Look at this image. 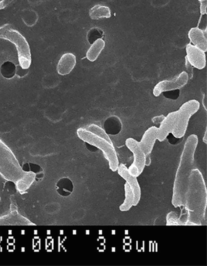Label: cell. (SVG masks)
<instances>
[{
    "instance_id": "cell-24",
    "label": "cell",
    "mask_w": 207,
    "mask_h": 266,
    "mask_svg": "<svg viewBox=\"0 0 207 266\" xmlns=\"http://www.w3.org/2000/svg\"><path fill=\"white\" fill-rule=\"evenodd\" d=\"M151 164V157L150 154L145 155V166H149Z\"/></svg>"
},
{
    "instance_id": "cell-8",
    "label": "cell",
    "mask_w": 207,
    "mask_h": 266,
    "mask_svg": "<svg viewBox=\"0 0 207 266\" xmlns=\"http://www.w3.org/2000/svg\"><path fill=\"white\" fill-rule=\"evenodd\" d=\"M188 79V74L184 71L171 80L161 81L156 84L153 88V96L158 97L166 92L175 91L183 88L187 84Z\"/></svg>"
},
{
    "instance_id": "cell-28",
    "label": "cell",
    "mask_w": 207,
    "mask_h": 266,
    "mask_svg": "<svg viewBox=\"0 0 207 266\" xmlns=\"http://www.w3.org/2000/svg\"><path fill=\"white\" fill-rule=\"evenodd\" d=\"M1 196H0V202H1Z\"/></svg>"
},
{
    "instance_id": "cell-21",
    "label": "cell",
    "mask_w": 207,
    "mask_h": 266,
    "mask_svg": "<svg viewBox=\"0 0 207 266\" xmlns=\"http://www.w3.org/2000/svg\"><path fill=\"white\" fill-rule=\"evenodd\" d=\"M165 116L162 115V116H156L153 118L152 121L153 124L155 125H160L163 120L165 119Z\"/></svg>"
},
{
    "instance_id": "cell-1",
    "label": "cell",
    "mask_w": 207,
    "mask_h": 266,
    "mask_svg": "<svg viewBox=\"0 0 207 266\" xmlns=\"http://www.w3.org/2000/svg\"><path fill=\"white\" fill-rule=\"evenodd\" d=\"M207 186L203 173L198 169L191 170L184 204L188 226H202L206 218Z\"/></svg>"
},
{
    "instance_id": "cell-14",
    "label": "cell",
    "mask_w": 207,
    "mask_h": 266,
    "mask_svg": "<svg viewBox=\"0 0 207 266\" xmlns=\"http://www.w3.org/2000/svg\"><path fill=\"white\" fill-rule=\"evenodd\" d=\"M188 37L192 45L206 52L207 50V30L199 29L198 27L191 28Z\"/></svg>"
},
{
    "instance_id": "cell-20",
    "label": "cell",
    "mask_w": 207,
    "mask_h": 266,
    "mask_svg": "<svg viewBox=\"0 0 207 266\" xmlns=\"http://www.w3.org/2000/svg\"><path fill=\"white\" fill-rule=\"evenodd\" d=\"M167 226H185V224L178 215L175 212H170L166 217Z\"/></svg>"
},
{
    "instance_id": "cell-9",
    "label": "cell",
    "mask_w": 207,
    "mask_h": 266,
    "mask_svg": "<svg viewBox=\"0 0 207 266\" xmlns=\"http://www.w3.org/2000/svg\"><path fill=\"white\" fill-rule=\"evenodd\" d=\"M117 171L118 172L119 175L124 179L126 182V183L131 189L133 196H134L133 206H137L142 196L141 188H140L139 181L137 180V177L132 176L129 173L128 168L124 164H120Z\"/></svg>"
},
{
    "instance_id": "cell-15",
    "label": "cell",
    "mask_w": 207,
    "mask_h": 266,
    "mask_svg": "<svg viewBox=\"0 0 207 266\" xmlns=\"http://www.w3.org/2000/svg\"><path fill=\"white\" fill-rule=\"evenodd\" d=\"M76 65V56L72 53H66L59 61L57 66L58 73L61 75H68L73 70Z\"/></svg>"
},
{
    "instance_id": "cell-26",
    "label": "cell",
    "mask_w": 207,
    "mask_h": 266,
    "mask_svg": "<svg viewBox=\"0 0 207 266\" xmlns=\"http://www.w3.org/2000/svg\"><path fill=\"white\" fill-rule=\"evenodd\" d=\"M203 142L205 143L206 144L207 143V130L206 129L205 133H204V137L203 139Z\"/></svg>"
},
{
    "instance_id": "cell-2",
    "label": "cell",
    "mask_w": 207,
    "mask_h": 266,
    "mask_svg": "<svg viewBox=\"0 0 207 266\" xmlns=\"http://www.w3.org/2000/svg\"><path fill=\"white\" fill-rule=\"evenodd\" d=\"M198 142V136L191 134L187 137L184 145L173 183L172 204L176 208H181L185 204L189 177L194 169L195 155Z\"/></svg>"
},
{
    "instance_id": "cell-13",
    "label": "cell",
    "mask_w": 207,
    "mask_h": 266,
    "mask_svg": "<svg viewBox=\"0 0 207 266\" xmlns=\"http://www.w3.org/2000/svg\"><path fill=\"white\" fill-rule=\"evenodd\" d=\"M157 140H158L157 127H150L144 133L141 141L139 142L145 155L151 154Z\"/></svg>"
},
{
    "instance_id": "cell-17",
    "label": "cell",
    "mask_w": 207,
    "mask_h": 266,
    "mask_svg": "<svg viewBox=\"0 0 207 266\" xmlns=\"http://www.w3.org/2000/svg\"><path fill=\"white\" fill-rule=\"evenodd\" d=\"M36 174L32 171H28L26 174L18 182L15 186L20 193H24L27 191L34 183Z\"/></svg>"
},
{
    "instance_id": "cell-22",
    "label": "cell",
    "mask_w": 207,
    "mask_h": 266,
    "mask_svg": "<svg viewBox=\"0 0 207 266\" xmlns=\"http://www.w3.org/2000/svg\"><path fill=\"white\" fill-rule=\"evenodd\" d=\"M14 0H2L0 1V10L6 8L9 6Z\"/></svg>"
},
{
    "instance_id": "cell-23",
    "label": "cell",
    "mask_w": 207,
    "mask_h": 266,
    "mask_svg": "<svg viewBox=\"0 0 207 266\" xmlns=\"http://www.w3.org/2000/svg\"><path fill=\"white\" fill-rule=\"evenodd\" d=\"M201 15L207 14V1L201 2Z\"/></svg>"
},
{
    "instance_id": "cell-18",
    "label": "cell",
    "mask_w": 207,
    "mask_h": 266,
    "mask_svg": "<svg viewBox=\"0 0 207 266\" xmlns=\"http://www.w3.org/2000/svg\"><path fill=\"white\" fill-rule=\"evenodd\" d=\"M89 17L93 20H99L104 18H109L111 17V10L108 6L98 4L89 10Z\"/></svg>"
},
{
    "instance_id": "cell-3",
    "label": "cell",
    "mask_w": 207,
    "mask_h": 266,
    "mask_svg": "<svg viewBox=\"0 0 207 266\" xmlns=\"http://www.w3.org/2000/svg\"><path fill=\"white\" fill-rule=\"evenodd\" d=\"M77 134L84 142L101 150L108 162L110 169L116 172L120 165L118 156L105 130L98 125L92 124L87 127L79 128Z\"/></svg>"
},
{
    "instance_id": "cell-12",
    "label": "cell",
    "mask_w": 207,
    "mask_h": 266,
    "mask_svg": "<svg viewBox=\"0 0 207 266\" xmlns=\"http://www.w3.org/2000/svg\"><path fill=\"white\" fill-rule=\"evenodd\" d=\"M176 119H177V111L170 112L167 116H165L160 126L157 127L158 134V141L163 142L172 134L175 127Z\"/></svg>"
},
{
    "instance_id": "cell-4",
    "label": "cell",
    "mask_w": 207,
    "mask_h": 266,
    "mask_svg": "<svg viewBox=\"0 0 207 266\" xmlns=\"http://www.w3.org/2000/svg\"><path fill=\"white\" fill-rule=\"evenodd\" d=\"M26 173L12 150L0 139V175L16 185Z\"/></svg>"
},
{
    "instance_id": "cell-27",
    "label": "cell",
    "mask_w": 207,
    "mask_h": 266,
    "mask_svg": "<svg viewBox=\"0 0 207 266\" xmlns=\"http://www.w3.org/2000/svg\"><path fill=\"white\" fill-rule=\"evenodd\" d=\"M198 1L200 2H203V1H207V0H198Z\"/></svg>"
},
{
    "instance_id": "cell-25",
    "label": "cell",
    "mask_w": 207,
    "mask_h": 266,
    "mask_svg": "<svg viewBox=\"0 0 207 266\" xmlns=\"http://www.w3.org/2000/svg\"><path fill=\"white\" fill-rule=\"evenodd\" d=\"M203 106L204 107V108H205V109L207 110V97H206V95H205V96H204L203 97Z\"/></svg>"
},
{
    "instance_id": "cell-5",
    "label": "cell",
    "mask_w": 207,
    "mask_h": 266,
    "mask_svg": "<svg viewBox=\"0 0 207 266\" xmlns=\"http://www.w3.org/2000/svg\"><path fill=\"white\" fill-rule=\"evenodd\" d=\"M0 38L8 40L16 47L20 66L28 70L32 63L31 52L26 39L11 24H5L0 27Z\"/></svg>"
},
{
    "instance_id": "cell-7",
    "label": "cell",
    "mask_w": 207,
    "mask_h": 266,
    "mask_svg": "<svg viewBox=\"0 0 207 266\" xmlns=\"http://www.w3.org/2000/svg\"><path fill=\"white\" fill-rule=\"evenodd\" d=\"M126 146L134 155V161L128 168L130 174L132 176H139L145 168V155L139 145V142L132 138H129L125 142Z\"/></svg>"
},
{
    "instance_id": "cell-10",
    "label": "cell",
    "mask_w": 207,
    "mask_h": 266,
    "mask_svg": "<svg viewBox=\"0 0 207 266\" xmlns=\"http://www.w3.org/2000/svg\"><path fill=\"white\" fill-rule=\"evenodd\" d=\"M186 59L193 68L202 70L206 66V52L191 43L186 46Z\"/></svg>"
},
{
    "instance_id": "cell-19",
    "label": "cell",
    "mask_w": 207,
    "mask_h": 266,
    "mask_svg": "<svg viewBox=\"0 0 207 266\" xmlns=\"http://www.w3.org/2000/svg\"><path fill=\"white\" fill-rule=\"evenodd\" d=\"M124 203L120 206V211L122 212H126L129 211L133 206V201H134V196L132 193L131 189L127 184H125L124 186Z\"/></svg>"
},
{
    "instance_id": "cell-6",
    "label": "cell",
    "mask_w": 207,
    "mask_h": 266,
    "mask_svg": "<svg viewBox=\"0 0 207 266\" xmlns=\"http://www.w3.org/2000/svg\"><path fill=\"white\" fill-rule=\"evenodd\" d=\"M200 108V103L196 99H190L181 105L177 111V119L172 134L176 139L185 136L191 117Z\"/></svg>"
},
{
    "instance_id": "cell-16",
    "label": "cell",
    "mask_w": 207,
    "mask_h": 266,
    "mask_svg": "<svg viewBox=\"0 0 207 266\" xmlns=\"http://www.w3.org/2000/svg\"><path fill=\"white\" fill-rule=\"evenodd\" d=\"M104 47H105L104 41L102 38H98L94 41L87 51L86 58L91 62L96 61L101 54L102 51L104 50Z\"/></svg>"
},
{
    "instance_id": "cell-11",
    "label": "cell",
    "mask_w": 207,
    "mask_h": 266,
    "mask_svg": "<svg viewBox=\"0 0 207 266\" xmlns=\"http://www.w3.org/2000/svg\"><path fill=\"white\" fill-rule=\"evenodd\" d=\"M0 226H35V224L20 214L14 206L9 213L0 217Z\"/></svg>"
}]
</instances>
